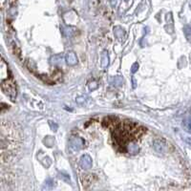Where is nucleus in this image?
Segmentation results:
<instances>
[{
  "label": "nucleus",
  "instance_id": "1",
  "mask_svg": "<svg viewBox=\"0 0 191 191\" xmlns=\"http://www.w3.org/2000/svg\"><path fill=\"white\" fill-rule=\"evenodd\" d=\"M1 88H2V91H3V92L6 94V95L9 97V98L12 99L13 101L16 99L17 92H16L15 85V83H13V81L9 80V79L2 81Z\"/></svg>",
  "mask_w": 191,
  "mask_h": 191
},
{
  "label": "nucleus",
  "instance_id": "2",
  "mask_svg": "<svg viewBox=\"0 0 191 191\" xmlns=\"http://www.w3.org/2000/svg\"><path fill=\"white\" fill-rule=\"evenodd\" d=\"M85 142L81 138L79 137H71L69 139V150L70 152L74 154L78 152L84 147Z\"/></svg>",
  "mask_w": 191,
  "mask_h": 191
},
{
  "label": "nucleus",
  "instance_id": "3",
  "mask_svg": "<svg viewBox=\"0 0 191 191\" xmlns=\"http://www.w3.org/2000/svg\"><path fill=\"white\" fill-rule=\"evenodd\" d=\"M102 124H103L104 127L109 128V129L114 131V130H116L119 125H121V122H119V119L117 118V117L109 116V117L104 118L103 121H102Z\"/></svg>",
  "mask_w": 191,
  "mask_h": 191
},
{
  "label": "nucleus",
  "instance_id": "4",
  "mask_svg": "<svg viewBox=\"0 0 191 191\" xmlns=\"http://www.w3.org/2000/svg\"><path fill=\"white\" fill-rule=\"evenodd\" d=\"M79 164H80V166L83 169H90L92 167V158L87 154L82 155L80 160H79Z\"/></svg>",
  "mask_w": 191,
  "mask_h": 191
},
{
  "label": "nucleus",
  "instance_id": "5",
  "mask_svg": "<svg viewBox=\"0 0 191 191\" xmlns=\"http://www.w3.org/2000/svg\"><path fill=\"white\" fill-rule=\"evenodd\" d=\"M154 144V148H155V150L157 151L158 153H164L165 151H166V144H165V142L162 141V139H155L153 142Z\"/></svg>",
  "mask_w": 191,
  "mask_h": 191
},
{
  "label": "nucleus",
  "instance_id": "6",
  "mask_svg": "<svg viewBox=\"0 0 191 191\" xmlns=\"http://www.w3.org/2000/svg\"><path fill=\"white\" fill-rule=\"evenodd\" d=\"M65 60H66V63L68 65H70V66H74V65L78 63V58H76V54L72 52V51H70V52H68L66 54V56H65Z\"/></svg>",
  "mask_w": 191,
  "mask_h": 191
},
{
  "label": "nucleus",
  "instance_id": "7",
  "mask_svg": "<svg viewBox=\"0 0 191 191\" xmlns=\"http://www.w3.org/2000/svg\"><path fill=\"white\" fill-rule=\"evenodd\" d=\"M125 151H127L131 155H134V154H137L139 152V146L136 142H134L133 141H130L127 142L126 146H125Z\"/></svg>",
  "mask_w": 191,
  "mask_h": 191
},
{
  "label": "nucleus",
  "instance_id": "8",
  "mask_svg": "<svg viewBox=\"0 0 191 191\" xmlns=\"http://www.w3.org/2000/svg\"><path fill=\"white\" fill-rule=\"evenodd\" d=\"M108 64H109V56L107 52H103L101 56V66L105 68L108 66Z\"/></svg>",
  "mask_w": 191,
  "mask_h": 191
},
{
  "label": "nucleus",
  "instance_id": "9",
  "mask_svg": "<svg viewBox=\"0 0 191 191\" xmlns=\"http://www.w3.org/2000/svg\"><path fill=\"white\" fill-rule=\"evenodd\" d=\"M55 181H54L53 179H48L46 182H45L44 184V186H43V190H50V189H53L54 186H55Z\"/></svg>",
  "mask_w": 191,
  "mask_h": 191
},
{
  "label": "nucleus",
  "instance_id": "10",
  "mask_svg": "<svg viewBox=\"0 0 191 191\" xmlns=\"http://www.w3.org/2000/svg\"><path fill=\"white\" fill-rule=\"evenodd\" d=\"M114 34H115L117 38L121 39L124 36V30L121 27H116L115 29H114Z\"/></svg>",
  "mask_w": 191,
  "mask_h": 191
},
{
  "label": "nucleus",
  "instance_id": "11",
  "mask_svg": "<svg viewBox=\"0 0 191 191\" xmlns=\"http://www.w3.org/2000/svg\"><path fill=\"white\" fill-rule=\"evenodd\" d=\"M75 34V29L74 28H65L63 30V35L66 36V38H71V36H73V35Z\"/></svg>",
  "mask_w": 191,
  "mask_h": 191
},
{
  "label": "nucleus",
  "instance_id": "12",
  "mask_svg": "<svg viewBox=\"0 0 191 191\" xmlns=\"http://www.w3.org/2000/svg\"><path fill=\"white\" fill-rule=\"evenodd\" d=\"M184 33L185 38H187V40L191 41V27L190 26H184Z\"/></svg>",
  "mask_w": 191,
  "mask_h": 191
},
{
  "label": "nucleus",
  "instance_id": "13",
  "mask_svg": "<svg viewBox=\"0 0 191 191\" xmlns=\"http://www.w3.org/2000/svg\"><path fill=\"white\" fill-rule=\"evenodd\" d=\"M122 83H123V79H122L121 76H115L112 80V84L116 85V86H119V85H121Z\"/></svg>",
  "mask_w": 191,
  "mask_h": 191
},
{
  "label": "nucleus",
  "instance_id": "14",
  "mask_svg": "<svg viewBox=\"0 0 191 191\" xmlns=\"http://www.w3.org/2000/svg\"><path fill=\"white\" fill-rule=\"evenodd\" d=\"M62 60V56L58 55V56H54L52 58H51V63L52 64H58L59 62H61Z\"/></svg>",
  "mask_w": 191,
  "mask_h": 191
},
{
  "label": "nucleus",
  "instance_id": "15",
  "mask_svg": "<svg viewBox=\"0 0 191 191\" xmlns=\"http://www.w3.org/2000/svg\"><path fill=\"white\" fill-rule=\"evenodd\" d=\"M184 126L186 129L187 132L191 134V119H187L184 121Z\"/></svg>",
  "mask_w": 191,
  "mask_h": 191
},
{
  "label": "nucleus",
  "instance_id": "16",
  "mask_svg": "<svg viewBox=\"0 0 191 191\" xmlns=\"http://www.w3.org/2000/svg\"><path fill=\"white\" fill-rule=\"evenodd\" d=\"M59 178L62 179L63 181H65L66 182H70L71 180H70V176L68 175L66 173H59Z\"/></svg>",
  "mask_w": 191,
  "mask_h": 191
},
{
  "label": "nucleus",
  "instance_id": "17",
  "mask_svg": "<svg viewBox=\"0 0 191 191\" xmlns=\"http://www.w3.org/2000/svg\"><path fill=\"white\" fill-rule=\"evenodd\" d=\"M44 142L47 144V146L51 147L53 145V143H54V139L51 138V137H47V138L44 139Z\"/></svg>",
  "mask_w": 191,
  "mask_h": 191
},
{
  "label": "nucleus",
  "instance_id": "18",
  "mask_svg": "<svg viewBox=\"0 0 191 191\" xmlns=\"http://www.w3.org/2000/svg\"><path fill=\"white\" fill-rule=\"evenodd\" d=\"M139 69V64L138 63H134L132 65V68H131V72H132L133 74L137 72V70Z\"/></svg>",
  "mask_w": 191,
  "mask_h": 191
},
{
  "label": "nucleus",
  "instance_id": "19",
  "mask_svg": "<svg viewBox=\"0 0 191 191\" xmlns=\"http://www.w3.org/2000/svg\"><path fill=\"white\" fill-rule=\"evenodd\" d=\"M49 124L51 125V127H52L53 131H56V129H58V125H56V123H54V125H53V122H52V121H49Z\"/></svg>",
  "mask_w": 191,
  "mask_h": 191
},
{
  "label": "nucleus",
  "instance_id": "20",
  "mask_svg": "<svg viewBox=\"0 0 191 191\" xmlns=\"http://www.w3.org/2000/svg\"><path fill=\"white\" fill-rule=\"evenodd\" d=\"M189 5H190V8H191V0H190V3H189Z\"/></svg>",
  "mask_w": 191,
  "mask_h": 191
}]
</instances>
